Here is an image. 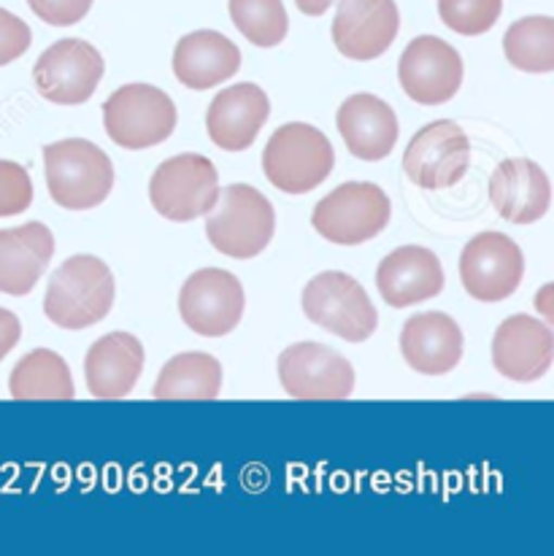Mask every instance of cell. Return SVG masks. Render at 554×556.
<instances>
[{
    "instance_id": "21",
    "label": "cell",
    "mask_w": 554,
    "mask_h": 556,
    "mask_svg": "<svg viewBox=\"0 0 554 556\" xmlns=\"http://www.w3.org/2000/svg\"><path fill=\"white\" fill-rule=\"evenodd\" d=\"M465 338L452 316L441 311L417 314L403 325L401 354L423 376H446L463 359Z\"/></svg>"
},
{
    "instance_id": "5",
    "label": "cell",
    "mask_w": 554,
    "mask_h": 556,
    "mask_svg": "<svg viewBox=\"0 0 554 556\" xmlns=\"http://www.w3.org/2000/svg\"><path fill=\"white\" fill-rule=\"evenodd\" d=\"M303 314L332 336L349 343H363L379 327V314L363 283L341 270H325L303 289Z\"/></svg>"
},
{
    "instance_id": "29",
    "label": "cell",
    "mask_w": 554,
    "mask_h": 556,
    "mask_svg": "<svg viewBox=\"0 0 554 556\" xmlns=\"http://www.w3.org/2000/svg\"><path fill=\"white\" fill-rule=\"evenodd\" d=\"M503 0H439V16L459 36H481L501 20Z\"/></svg>"
},
{
    "instance_id": "6",
    "label": "cell",
    "mask_w": 554,
    "mask_h": 556,
    "mask_svg": "<svg viewBox=\"0 0 554 556\" xmlns=\"http://www.w3.org/2000/svg\"><path fill=\"white\" fill-rule=\"evenodd\" d=\"M392 205L374 181H347L325 194L312 214V225L325 241L360 247L390 225Z\"/></svg>"
},
{
    "instance_id": "9",
    "label": "cell",
    "mask_w": 554,
    "mask_h": 556,
    "mask_svg": "<svg viewBox=\"0 0 554 556\" xmlns=\"http://www.w3.org/2000/svg\"><path fill=\"white\" fill-rule=\"evenodd\" d=\"M103 54L81 38H63L52 43L33 68L36 90L58 105L87 103L103 81Z\"/></svg>"
},
{
    "instance_id": "8",
    "label": "cell",
    "mask_w": 554,
    "mask_h": 556,
    "mask_svg": "<svg viewBox=\"0 0 554 556\" xmlns=\"http://www.w3.org/2000/svg\"><path fill=\"white\" fill-rule=\"evenodd\" d=\"M219 198V174L203 154H176L158 165L149 179V200L168 222L206 216Z\"/></svg>"
},
{
    "instance_id": "23",
    "label": "cell",
    "mask_w": 554,
    "mask_h": 556,
    "mask_svg": "<svg viewBox=\"0 0 554 556\" xmlns=\"http://www.w3.org/2000/svg\"><path fill=\"white\" fill-rule=\"evenodd\" d=\"M54 257V236L41 222L0 230V292L25 298Z\"/></svg>"
},
{
    "instance_id": "3",
    "label": "cell",
    "mask_w": 554,
    "mask_h": 556,
    "mask_svg": "<svg viewBox=\"0 0 554 556\" xmlns=\"http://www.w3.org/2000/svg\"><path fill=\"white\" fill-rule=\"evenodd\" d=\"M276 232L270 200L249 185L219 189L214 208L206 214V238L219 254L232 260H252L268 249Z\"/></svg>"
},
{
    "instance_id": "10",
    "label": "cell",
    "mask_w": 554,
    "mask_h": 556,
    "mask_svg": "<svg viewBox=\"0 0 554 556\" xmlns=\"http://www.w3.org/2000/svg\"><path fill=\"white\" fill-rule=\"evenodd\" d=\"M522 276V249L503 232H479L459 254V281L479 303H501L512 298Z\"/></svg>"
},
{
    "instance_id": "24",
    "label": "cell",
    "mask_w": 554,
    "mask_h": 556,
    "mask_svg": "<svg viewBox=\"0 0 554 556\" xmlns=\"http://www.w3.org/2000/svg\"><path fill=\"white\" fill-rule=\"evenodd\" d=\"M241 68L236 43L217 30H196L179 38L174 49V74L187 90H212L225 85Z\"/></svg>"
},
{
    "instance_id": "19",
    "label": "cell",
    "mask_w": 554,
    "mask_h": 556,
    "mask_svg": "<svg viewBox=\"0 0 554 556\" xmlns=\"http://www.w3.org/2000/svg\"><path fill=\"white\" fill-rule=\"evenodd\" d=\"M492 208L512 225H533L550 211L552 185L533 160H503L490 176Z\"/></svg>"
},
{
    "instance_id": "28",
    "label": "cell",
    "mask_w": 554,
    "mask_h": 556,
    "mask_svg": "<svg viewBox=\"0 0 554 556\" xmlns=\"http://www.w3.org/2000/svg\"><path fill=\"white\" fill-rule=\"evenodd\" d=\"M227 9L241 36L260 49L279 47L290 30V16L281 0H227Z\"/></svg>"
},
{
    "instance_id": "25",
    "label": "cell",
    "mask_w": 554,
    "mask_h": 556,
    "mask_svg": "<svg viewBox=\"0 0 554 556\" xmlns=\"http://www.w3.org/2000/svg\"><path fill=\"white\" fill-rule=\"evenodd\" d=\"M222 365L206 352H185L171 357L154 381V400H217Z\"/></svg>"
},
{
    "instance_id": "27",
    "label": "cell",
    "mask_w": 554,
    "mask_h": 556,
    "mask_svg": "<svg viewBox=\"0 0 554 556\" xmlns=\"http://www.w3.org/2000/svg\"><path fill=\"white\" fill-rule=\"evenodd\" d=\"M503 54L525 74H552L554 71V20L552 16H525L503 36Z\"/></svg>"
},
{
    "instance_id": "11",
    "label": "cell",
    "mask_w": 554,
    "mask_h": 556,
    "mask_svg": "<svg viewBox=\"0 0 554 556\" xmlns=\"http://www.w3.org/2000/svg\"><path fill=\"white\" fill-rule=\"evenodd\" d=\"M470 168V141L452 119H439L417 130L403 154V170L412 185L446 189L463 181Z\"/></svg>"
},
{
    "instance_id": "18",
    "label": "cell",
    "mask_w": 554,
    "mask_h": 556,
    "mask_svg": "<svg viewBox=\"0 0 554 556\" xmlns=\"http://www.w3.org/2000/svg\"><path fill=\"white\" fill-rule=\"evenodd\" d=\"M441 260L425 247H401L376 268V289L390 308H408L443 292Z\"/></svg>"
},
{
    "instance_id": "13",
    "label": "cell",
    "mask_w": 554,
    "mask_h": 556,
    "mask_svg": "<svg viewBox=\"0 0 554 556\" xmlns=\"http://www.w3.org/2000/svg\"><path fill=\"white\" fill-rule=\"evenodd\" d=\"M463 58L439 36H419L398 60V81L403 92L423 105H441L463 87Z\"/></svg>"
},
{
    "instance_id": "34",
    "label": "cell",
    "mask_w": 554,
    "mask_h": 556,
    "mask_svg": "<svg viewBox=\"0 0 554 556\" xmlns=\"http://www.w3.org/2000/svg\"><path fill=\"white\" fill-rule=\"evenodd\" d=\"M295 5L306 16H323L332 5V0H295Z\"/></svg>"
},
{
    "instance_id": "7",
    "label": "cell",
    "mask_w": 554,
    "mask_h": 556,
    "mask_svg": "<svg viewBox=\"0 0 554 556\" xmlns=\"http://www.w3.org/2000/svg\"><path fill=\"white\" fill-rule=\"evenodd\" d=\"M106 136L122 149H152L176 130V105L168 92L152 85H125L103 103Z\"/></svg>"
},
{
    "instance_id": "2",
    "label": "cell",
    "mask_w": 554,
    "mask_h": 556,
    "mask_svg": "<svg viewBox=\"0 0 554 556\" xmlns=\"http://www.w3.org/2000/svg\"><path fill=\"white\" fill-rule=\"evenodd\" d=\"M47 187L54 203L68 211L98 208L114 189V165L87 138H65L43 147Z\"/></svg>"
},
{
    "instance_id": "12",
    "label": "cell",
    "mask_w": 554,
    "mask_h": 556,
    "mask_svg": "<svg viewBox=\"0 0 554 556\" xmlns=\"http://www.w3.org/2000/svg\"><path fill=\"white\" fill-rule=\"evenodd\" d=\"M243 305L241 281L222 268L196 270L179 292L181 321L203 338H222L236 330Z\"/></svg>"
},
{
    "instance_id": "16",
    "label": "cell",
    "mask_w": 554,
    "mask_h": 556,
    "mask_svg": "<svg viewBox=\"0 0 554 556\" xmlns=\"http://www.w3.org/2000/svg\"><path fill=\"white\" fill-rule=\"evenodd\" d=\"M554 336L550 325L530 314L508 316L492 338V365L512 381H539L552 368Z\"/></svg>"
},
{
    "instance_id": "15",
    "label": "cell",
    "mask_w": 554,
    "mask_h": 556,
    "mask_svg": "<svg viewBox=\"0 0 554 556\" xmlns=\"http://www.w3.org/2000/svg\"><path fill=\"white\" fill-rule=\"evenodd\" d=\"M401 30L395 0H341L332 20V43L349 60H376Z\"/></svg>"
},
{
    "instance_id": "30",
    "label": "cell",
    "mask_w": 554,
    "mask_h": 556,
    "mask_svg": "<svg viewBox=\"0 0 554 556\" xmlns=\"http://www.w3.org/2000/svg\"><path fill=\"white\" fill-rule=\"evenodd\" d=\"M33 205L30 174L14 160H0V219L25 214Z\"/></svg>"
},
{
    "instance_id": "14",
    "label": "cell",
    "mask_w": 554,
    "mask_h": 556,
    "mask_svg": "<svg viewBox=\"0 0 554 556\" xmlns=\"http://www.w3.org/2000/svg\"><path fill=\"white\" fill-rule=\"evenodd\" d=\"M279 381L292 400H347L354 368L325 343H295L279 357Z\"/></svg>"
},
{
    "instance_id": "17",
    "label": "cell",
    "mask_w": 554,
    "mask_h": 556,
    "mask_svg": "<svg viewBox=\"0 0 554 556\" xmlns=\"http://www.w3.org/2000/svg\"><path fill=\"white\" fill-rule=\"evenodd\" d=\"M336 127L347 143L349 154L365 163L390 157L398 143V116L381 98L368 92L349 94L336 116Z\"/></svg>"
},
{
    "instance_id": "1",
    "label": "cell",
    "mask_w": 554,
    "mask_h": 556,
    "mask_svg": "<svg viewBox=\"0 0 554 556\" xmlns=\"http://www.w3.org/2000/svg\"><path fill=\"white\" fill-rule=\"evenodd\" d=\"M114 276L103 260L76 254L49 278L43 314L63 330H87L109 316L114 305Z\"/></svg>"
},
{
    "instance_id": "32",
    "label": "cell",
    "mask_w": 554,
    "mask_h": 556,
    "mask_svg": "<svg viewBox=\"0 0 554 556\" xmlns=\"http://www.w3.org/2000/svg\"><path fill=\"white\" fill-rule=\"evenodd\" d=\"M33 14L54 27H71L85 20L87 11L92 9V0H27Z\"/></svg>"
},
{
    "instance_id": "31",
    "label": "cell",
    "mask_w": 554,
    "mask_h": 556,
    "mask_svg": "<svg viewBox=\"0 0 554 556\" xmlns=\"http://www.w3.org/2000/svg\"><path fill=\"white\" fill-rule=\"evenodd\" d=\"M30 41L33 33L27 22L11 14V11L0 9V68L20 60L30 49Z\"/></svg>"
},
{
    "instance_id": "20",
    "label": "cell",
    "mask_w": 554,
    "mask_h": 556,
    "mask_svg": "<svg viewBox=\"0 0 554 556\" xmlns=\"http://www.w3.org/2000/svg\"><path fill=\"white\" fill-rule=\"evenodd\" d=\"M270 116L268 94L252 81L217 92L206 114L209 138L225 152H247Z\"/></svg>"
},
{
    "instance_id": "4",
    "label": "cell",
    "mask_w": 554,
    "mask_h": 556,
    "mask_svg": "<svg viewBox=\"0 0 554 556\" xmlns=\"http://www.w3.org/2000/svg\"><path fill=\"white\" fill-rule=\"evenodd\" d=\"M336 152L323 130L306 122L281 125L263 149L265 179L287 194H306L332 174Z\"/></svg>"
},
{
    "instance_id": "33",
    "label": "cell",
    "mask_w": 554,
    "mask_h": 556,
    "mask_svg": "<svg viewBox=\"0 0 554 556\" xmlns=\"http://www.w3.org/2000/svg\"><path fill=\"white\" fill-rule=\"evenodd\" d=\"M22 338V325L20 316L11 314V311L0 308V363L14 352V346Z\"/></svg>"
},
{
    "instance_id": "26",
    "label": "cell",
    "mask_w": 554,
    "mask_h": 556,
    "mask_svg": "<svg viewBox=\"0 0 554 556\" xmlns=\"http://www.w3.org/2000/svg\"><path fill=\"white\" fill-rule=\"evenodd\" d=\"M14 400H74V378L58 352L36 349L14 365L9 376Z\"/></svg>"
},
{
    "instance_id": "22",
    "label": "cell",
    "mask_w": 554,
    "mask_h": 556,
    "mask_svg": "<svg viewBox=\"0 0 554 556\" xmlns=\"http://www.w3.org/2000/svg\"><path fill=\"white\" fill-rule=\"evenodd\" d=\"M141 341L130 332H109L101 341H96L87 352L85 378L87 389L98 400H122L136 389L138 378L143 372Z\"/></svg>"
}]
</instances>
